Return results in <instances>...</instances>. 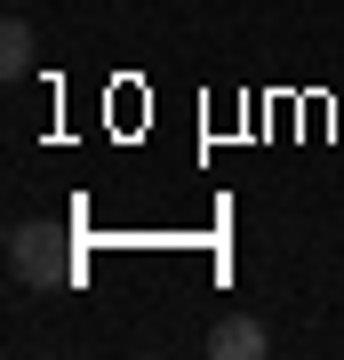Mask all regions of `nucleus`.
Returning a JSON list of instances; mask_svg holds the SVG:
<instances>
[{
  "label": "nucleus",
  "instance_id": "3",
  "mask_svg": "<svg viewBox=\"0 0 344 360\" xmlns=\"http://www.w3.org/2000/svg\"><path fill=\"white\" fill-rule=\"evenodd\" d=\"M0 72H8V80L32 72V25H25V16H8V25H0Z\"/></svg>",
  "mask_w": 344,
  "mask_h": 360
},
{
  "label": "nucleus",
  "instance_id": "2",
  "mask_svg": "<svg viewBox=\"0 0 344 360\" xmlns=\"http://www.w3.org/2000/svg\"><path fill=\"white\" fill-rule=\"evenodd\" d=\"M272 336H265V321H248V312H232V321H217V336H208V352L217 360H256Z\"/></svg>",
  "mask_w": 344,
  "mask_h": 360
},
{
  "label": "nucleus",
  "instance_id": "1",
  "mask_svg": "<svg viewBox=\"0 0 344 360\" xmlns=\"http://www.w3.org/2000/svg\"><path fill=\"white\" fill-rule=\"evenodd\" d=\"M8 272H16L25 288H64V281H72L64 232H49V224H16V232H8Z\"/></svg>",
  "mask_w": 344,
  "mask_h": 360
}]
</instances>
